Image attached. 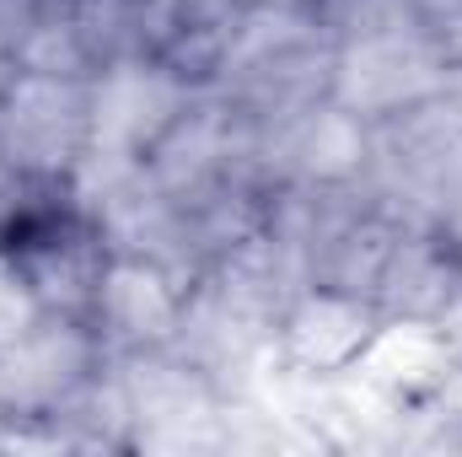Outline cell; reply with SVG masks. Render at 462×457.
Masks as SVG:
<instances>
[{"instance_id":"cell-1","label":"cell","mask_w":462,"mask_h":457,"mask_svg":"<svg viewBox=\"0 0 462 457\" xmlns=\"http://www.w3.org/2000/svg\"><path fill=\"white\" fill-rule=\"evenodd\" d=\"M92 145V76H32L16 70V81L0 92V156L32 178L54 183L70 178V167Z\"/></svg>"},{"instance_id":"cell-2","label":"cell","mask_w":462,"mask_h":457,"mask_svg":"<svg viewBox=\"0 0 462 457\" xmlns=\"http://www.w3.org/2000/svg\"><path fill=\"white\" fill-rule=\"evenodd\" d=\"M441 70L447 60L436 54L425 27H393V33L339 43L328 98L349 114H360L365 124H382V118L420 108L441 87Z\"/></svg>"},{"instance_id":"cell-3","label":"cell","mask_w":462,"mask_h":457,"mask_svg":"<svg viewBox=\"0 0 462 457\" xmlns=\"http://www.w3.org/2000/svg\"><path fill=\"white\" fill-rule=\"evenodd\" d=\"M97 350L103 340L87 329V318L43 312L22 340L0 350V415L49 420L97 377Z\"/></svg>"},{"instance_id":"cell-4","label":"cell","mask_w":462,"mask_h":457,"mask_svg":"<svg viewBox=\"0 0 462 457\" xmlns=\"http://www.w3.org/2000/svg\"><path fill=\"white\" fill-rule=\"evenodd\" d=\"M194 87L162 65L156 54H129L103 70H92V145L140 156L167 135V124L189 108Z\"/></svg>"},{"instance_id":"cell-5","label":"cell","mask_w":462,"mask_h":457,"mask_svg":"<svg viewBox=\"0 0 462 457\" xmlns=\"http://www.w3.org/2000/svg\"><path fill=\"white\" fill-rule=\"evenodd\" d=\"M183 302H189V285L178 275H167L162 264L108 253V264L97 275V296H92L97 340L108 344L114 355L167 350V344L178 340Z\"/></svg>"},{"instance_id":"cell-6","label":"cell","mask_w":462,"mask_h":457,"mask_svg":"<svg viewBox=\"0 0 462 457\" xmlns=\"http://www.w3.org/2000/svg\"><path fill=\"white\" fill-rule=\"evenodd\" d=\"M382 323V312L349 291L334 285H307L285 318H280V355L301 371H349L360 360V350L371 344Z\"/></svg>"},{"instance_id":"cell-7","label":"cell","mask_w":462,"mask_h":457,"mask_svg":"<svg viewBox=\"0 0 462 457\" xmlns=\"http://www.w3.org/2000/svg\"><path fill=\"white\" fill-rule=\"evenodd\" d=\"M452 350H457L452 334L441 323H430V318H382L371 344L360 350L355 371L365 382H376L382 393H393L403 404H420L441 382Z\"/></svg>"},{"instance_id":"cell-8","label":"cell","mask_w":462,"mask_h":457,"mask_svg":"<svg viewBox=\"0 0 462 457\" xmlns=\"http://www.w3.org/2000/svg\"><path fill=\"white\" fill-rule=\"evenodd\" d=\"M43 312H65V318H92V296H97V275L108 264V247L92 227V237H43L32 253H16Z\"/></svg>"},{"instance_id":"cell-9","label":"cell","mask_w":462,"mask_h":457,"mask_svg":"<svg viewBox=\"0 0 462 457\" xmlns=\"http://www.w3.org/2000/svg\"><path fill=\"white\" fill-rule=\"evenodd\" d=\"M16 70H32V76H76V81H87L97 65H92V54H87L76 22H70L65 11H43V16L32 22V33L16 43Z\"/></svg>"},{"instance_id":"cell-10","label":"cell","mask_w":462,"mask_h":457,"mask_svg":"<svg viewBox=\"0 0 462 457\" xmlns=\"http://www.w3.org/2000/svg\"><path fill=\"white\" fill-rule=\"evenodd\" d=\"M92 54V65H114V60H129V54H145L140 49V22H134V0H70L65 11Z\"/></svg>"},{"instance_id":"cell-11","label":"cell","mask_w":462,"mask_h":457,"mask_svg":"<svg viewBox=\"0 0 462 457\" xmlns=\"http://www.w3.org/2000/svg\"><path fill=\"white\" fill-rule=\"evenodd\" d=\"M38 318H43V302H38V291H32V280H27V269H22V258L0 247V350L11 340H22Z\"/></svg>"},{"instance_id":"cell-12","label":"cell","mask_w":462,"mask_h":457,"mask_svg":"<svg viewBox=\"0 0 462 457\" xmlns=\"http://www.w3.org/2000/svg\"><path fill=\"white\" fill-rule=\"evenodd\" d=\"M49 11V0H0V33L11 38V49L32 33V22Z\"/></svg>"},{"instance_id":"cell-13","label":"cell","mask_w":462,"mask_h":457,"mask_svg":"<svg viewBox=\"0 0 462 457\" xmlns=\"http://www.w3.org/2000/svg\"><path fill=\"white\" fill-rule=\"evenodd\" d=\"M430 103L462 129V65H447V70H441V87L430 92Z\"/></svg>"},{"instance_id":"cell-14","label":"cell","mask_w":462,"mask_h":457,"mask_svg":"<svg viewBox=\"0 0 462 457\" xmlns=\"http://www.w3.org/2000/svg\"><path fill=\"white\" fill-rule=\"evenodd\" d=\"M430 43H436V54H441L447 65H462V11H452V16L430 33Z\"/></svg>"},{"instance_id":"cell-15","label":"cell","mask_w":462,"mask_h":457,"mask_svg":"<svg viewBox=\"0 0 462 457\" xmlns=\"http://www.w3.org/2000/svg\"><path fill=\"white\" fill-rule=\"evenodd\" d=\"M16 81V49H11V38L0 33V92Z\"/></svg>"},{"instance_id":"cell-16","label":"cell","mask_w":462,"mask_h":457,"mask_svg":"<svg viewBox=\"0 0 462 457\" xmlns=\"http://www.w3.org/2000/svg\"><path fill=\"white\" fill-rule=\"evenodd\" d=\"M247 5H280V0H247Z\"/></svg>"}]
</instances>
